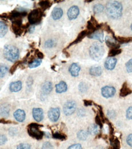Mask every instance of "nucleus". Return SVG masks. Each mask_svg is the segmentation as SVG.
<instances>
[{
  "mask_svg": "<svg viewBox=\"0 0 132 149\" xmlns=\"http://www.w3.org/2000/svg\"><path fill=\"white\" fill-rule=\"evenodd\" d=\"M42 93L45 95H48L52 92L53 90V84L50 81H46L41 86Z\"/></svg>",
  "mask_w": 132,
  "mask_h": 149,
  "instance_id": "obj_14",
  "label": "nucleus"
},
{
  "mask_svg": "<svg viewBox=\"0 0 132 149\" xmlns=\"http://www.w3.org/2000/svg\"><path fill=\"white\" fill-rule=\"evenodd\" d=\"M76 104L75 101L70 100L67 102L63 106V112L65 115L70 116L76 110Z\"/></svg>",
  "mask_w": 132,
  "mask_h": 149,
  "instance_id": "obj_6",
  "label": "nucleus"
},
{
  "mask_svg": "<svg viewBox=\"0 0 132 149\" xmlns=\"http://www.w3.org/2000/svg\"><path fill=\"white\" fill-rule=\"evenodd\" d=\"M89 73L90 75L95 76H101L102 73V69L99 66L92 67L89 70Z\"/></svg>",
  "mask_w": 132,
  "mask_h": 149,
  "instance_id": "obj_20",
  "label": "nucleus"
},
{
  "mask_svg": "<svg viewBox=\"0 0 132 149\" xmlns=\"http://www.w3.org/2000/svg\"><path fill=\"white\" fill-rule=\"evenodd\" d=\"M13 117L19 122H23L26 118L25 112L22 110H17L13 113Z\"/></svg>",
  "mask_w": 132,
  "mask_h": 149,
  "instance_id": "obj_12",
  "label": "nucleus"
},
{
  "mask_svg": "<svg viewBox=\"0 0 132 149\" xmlns=\"http://www.w3.org/2000/svg\"><path fill=\"white\" fill-rule=\"evenodd\" d=\"M102 95L106 98H111L115 96L116 94V89L114 87L106 86L102 89Z\"/></svg>",
  "mask_w": 132,
  "mask_h": 149,
  "instance_id": "obj_8",
  "label": "nucleus"
},
{
  "mask_svg": "<svg viewBox=\"0 0 132 149\" xmlns=\"http://www.w3.org/2000/svg\"><path fill=\"white\" fill-rule=\"evenodd\" d=\"M126 116L129 119H132V106L129 108L127 110Z\"/></svg>",
  "mask_w": 132,
  "mask_h": 149,
  "instance_id": "obj_41",
  "label": "nucleus"
},
{
  "mask_svg": "<svg viewBox=\"0 0 132 149\" xmlns=\"http://www.w3.org/2000/svg\"><path fill=\"white\" fill-rule=\"evenodd\" d=\"M12 122L9 121V120H7L4 119H0V124H12Z\"/></svg>",
  "mask_w": 132,
  "mask_h": 149,
  "instance_id": "obj_46",
  "label": "nucleus"
},
{
  "mask_svg": "<svg viewBox=\"0 0 132 149\" xmlns=\"http://www.w3.org/2000/svg\"><path fill=\"white\" fill-rule=\"evenodd\" d=\"M80 13L79 8L76 6H72L67 11V16L70 20L75 19Z\"/></svg>",
  "mask_w": 132,
  "mask_h": 149,
  "instance_id": "obj_10",
  "label": "nucleus"
},
{
  "mask_svg": "<svg viewBox=\"0 0 132 149\" xmlns=\"http://www.w3.org/2000/svg\"><path fill=\"white\" fill-rule=\"evenodd\" d=\"M16 130L14 129L13 128H11L9 130V134L11 136H13V135H15L16 134Z\"/></svg>",
  "mask_w": 132,
  "mask_h": 149,
  "instance_id": "obj_48",
  "label": "nucleus"
},
{
  "mask_svg": "<svg viewBox=\"0 0 132 149\" xmlns=\"http://www.w3.org/2000/svg\"><path fill=\"white\" fill-rule=\"evenodd\" d=\"M121 49L119 48H115V49H111L110 51H109L108 56L111 57H113V56H115L116 55H119L121 53Z\"/></svg>",
  "mask_w": 132,
  "mask_h": 149,
  "instance_id": "obj_32",
  "label": "nucleus"
},
{
  "mask_svg": "<svg viewBox=\"0 0 132 149\" xmlns=\"http://www.w3.org/2000/svg\"><path fill=\"white\" fill-rule=\"evenodd\" d=\"M9 108L7 105L0 106V115L2 116H7L9 114Z\"/></svg>",
  "mask_w": 132,
  "mask_h": 149,
  "instance_id": "obj_25",
  "label": "nucleus"
},
{
  "mask_svg": "<svg viewBox=\"0 0 132 149\" xmlns=\"http://www.w3.org/2000/svg\"><path fill=\"white\" fill-rule=\"evenodd\" d=\"M84 105L88 106H91L92 104V102L90 101V100H84Z\"/></svg>",
  "mask_w": 132,
  "mask_h": 149,
  "instance_id": "obj_47",
  "label": "nucleus"
},
{
  "mask_svg": "<svg viewBox=\"0 0 132 149\" xmlns=\"http://www.w3.org/2000/svg\"><path fill=\"white\" fill-rule=\"evenodd\" d=\"M117 64V59L115 57H110L105 62V69L109 70H111L115 69V67Z\"/></svg>",
  "mask_w": 132,
  "mask_h": 149,
  "instance_id": "obj_13",
  "label": "nucleus"
},
{
  "mask_svg": "<svg viewBox=\"0 0 132 149\" xmlns=\"http://www.w3.org/2000/svg\"><path fill=\"white\" fill-rule=\"evenodd\" d=\"M67 85L64 81H60V83L56 85V92L58 94L65 92L67 91Z\"/></svg>",
  "mask_w": 132,
  "mask_h": 149,
  "instance_id": "obj_18",
  "label": "nucleus"
},
{
  "mask_svg": "<svg viewBox=\"0 0 132 149\" xmlns=\"http://www.w3.org/2000/svg\"><path fill=\"white\" fill-rule=\"evenodd\" d=\"M106 11L109 17L113 19H119L122 15V6L121 3L116 1H109L107 4Z\"/></svg>",
  "mask_w": 132,
  "mask_h": 149,
  "instance_id": "obj_1",
  "label": "nucleus"
},
{
  "mask_svg": "<svg viewBox=\"0 0 132 149\" xmlns=\"http://www.w3.org/2000/svg\"><path fill=\"white\" fill-rule=\"evenodd\" d=\"M39 5L43 11H45L50 7L51 3L49 1H41L39 3Z\"/></svg>",
  "mask_w": 132,
  "mask_h": 149,
  "instance_id": "obj_28",
  "label": "nucleus"
},
{
  "mask_svg": "<svg viewBox=\"0 0 132 149\" xmlns=\"http://www.w3.org/2000/svg\"><path fill=\"white\" fill-rule=\"evenodd\" d=\"M88 133L85 132L84 130H80L77 133V138L81 141H84L88 138Z\"/></svg>",
  "mask_w": 132,
  "mask_h": 149,
  "instance_id": "obj_27",
  "label": "nucleus"
},
{
  "mask_svg": "<svg viewBox=\"0 0 132 149\" xmlns=\"http://www.w3.org/2000/svg\"><path fill=\"white\" fill-rule=\"evenodd\" d=\"M127 143L129 146L132 147V134H129L127 138Z\"/></svg>",
  "mask_w": 132,
  "mask_h": 149,
  "instance_id": "obj_44",
  "label": "nucleus"
},
{
  "mask_svg": "<svg viewBox=\"0 0 132 149\" xmlns=\"http://www.w3.org/2000/svg\"><path fill=\"white\" fill-rule=\"evenodd\" d=\"M67 149H82V146L80 144H75L69 146Z\"/></svg>",
  "mask_w": 132,
  "mask_h": 149,
  "instance_id": "obj_42",
  "label": "nucleus"
},
{
  "mask_svg": "<svg viewBox=\"0 0 132 149\" xmlns=\"http://www.w3.org/2000/svg\"><path fill=\"white\" fill-rule=\"evenodd\" d=\"M9 69L8 67L5 65H0V79L3 78L7 73Z\"/></svg>",
  "mask_w": 132,
  "mask_h": 149,
  "instance_id": "obj_30",
  "label": "nucleus"
},
{
  "mask_svg": "<svg viewBox=\"0 0 132 149\" xmlns=\"http://www.w3.org/2000/svg\"><path fill=\"white\" fill-rule=\"evenodd\" d=\"M36 56H38V59H43L44 57V54L42 52L39 51V50L36 51Z\"/></svg>",
  "mask_w": 132,
  "mask_h": 149,
  "instance_id": "obj_45",
  "label": "nucleus"
},
{
  "mask_svg": "<svg viewBox=\"0 0 132 149\" xmlns=\"http://www.w3.org/2000/svg\"><path fill=\"white\" fill-rule=\"evenodd\" d=\"M21 63H22L21 61H17L15 64L12 65V67H11L9 70L11 74H13V73H14V72L16 71V70L17 69L18 67H19L21 64Z\"/></svg>",
  "mask_w": 132,
  "mask_h": 149,
  "instance_id": "obj_34",
  "label": "nucleus"
},
{
  "mask_svg": "<svg viewBox=\"0 0 132 149\" xmlns=\"http://www.w3.org/2000/svg\"><path fill=\"white\" fill-rule=\"evenodd\" d=\"M131 30H132V24H131Z\"/></svg>",
  "mask_w": 132,
  "mask_h": 149,
  "instance_id": "obj_51",
  "label": "nucleus"
},
{
  "mask_svg": "<svg viewBox=\"0 0 132 149\" xmlns=\"http://www.w3.org/2000/svg\"><path fill=\"white\" fill-rule=\"evenodd\" d=\"M41 63H42V60L39 59H34L33 61H32L31 62L29 63L28 64V67L30 69H33V68H36V67H38V66H39Z\"/></svg>",
  "mask_w": 132,
  "mask_h": 149,
  "instance_id": "obj_26",
  "label": "nucleus"
},
{
  "mask_svg": "<svg viewBox=\"0 0 132 149\" xmlns=\"http://www.w3.org/2000/svg\"><path fill=\"white\" fill-rule=\"evenodd\" d=\"M42 149H53V146L50 142H45L43 144Z\"/></svg>",
  "mask_w": 132,
  "mask_h": 149,
  "instance_id": "obj_39",
  "label": "nucleus"
},
{
  "mask_svg": "<svg viewBox=\"0 0 132 149\" xmlns=\"http://www.w3.org/2000/svg\"><path fill=\"white\" fill-rule=\"evenodd\" d=\"M44 135L45 136H46L47 138H50V133H46V132H44Z\"/></svg>",
  "mask_w": 132,
  "mask_h": 149,
  "instance_id": "obj_50",
  "label": "nucleus"
},
{
  "mask_svg": "<svg viewBox=\"0 0 132 149\" xmlns=\"http://www.w3.org/2000/svg\"><path fill=\"white\" fill-rule=\"evenodd\" d=\"M63 15V11L60 7H55L53 9L52 12V16L53 19L54 20H58L60 19Z\"/></svg>",
  "mask_w": 132,
  "mask_h": 149,
  "instance_id": "obj_17",
  "label": "nucleus"
},
{
  "mask_svg": "<svg viewBox=\"0 0 132 149\" xmlns=\"http://www.w3.org/2000/svg\"><path fill=\"white\" fill-rule=\"evenodd\" d=\"M17 149H31V146L29 144H20Z\"/></svg>",
  "mask_w": 132,
  "mask_h": 149,
  "instance_id": "obj_38",
  "label": "nucleus"
},
{
  "mask_svg": "<svg viewBox=\"0 0 132 149\" xmlns=\"http://www.w3.org/2000/svg\"><path fill=\"white\" fill-rule=\"evenodd\" d=\"M106 43L107 45V46L110 47L111 49H115V48H119V45H117L115 40H113V39L111 38L110 37H107L105 39Z\"/></svg>",
  "mask_w": 132,
  "mask_h": 149,
  "instance_id": "obj_21",
  "label": "nucleus"
},
{
  "mask_svg": "<svg viewBox=\"0 0 132 149\" xmlns=\"http://www.w3.org/2000/svg\"><path fill=\"white\" fill-rule=\"evenodd\" d=\"M43 17V12L40 9H36L28 14V21L31 25H36L40 23Z\"/></svg>",
  "mask_w": 132,
  "mask_h": 149,
  "instance_id": "obj_5",
  "label": "nucleus"
},
{
  "mask_svg": "<svg viewBox=\"0 0 132 149\" xmlns=\"http://www.w3.org/2000/svg\"><path fill=\"white\" fill-rule=\"evenodd\" d=\"M104 10V7L101 4H97L93 7V11L95 13H100Z\"/></svg>",
  "mask_w": 132,
  "mask_h": 149,
  "instance_id": "obj_31",
  "label": "nucleus"
},
{
  "mask_svg": "<svg viewBox=\"0 0 132 149\" xmlns=\"http://www.w3.org/2000/svg\"><path fill=\"white\" fill-rule=\"evenodd\" d=\"M132 91L129 88L128 86V84L127 83H124V84L122 85V89H121L120 91V96L121 97H126L127 96H129L130 94H131Z\"/></svg>",
  "mask_w": 132,
  "mask_h": 149,
  "instance_id": "obj_19",
  "label": "nucleus"
},
{
  "mask_svg": "<svg viewBox=\"0 0 132 149\" xmlns=\"http://www.w3.org/2000/svg\"><path fill=\"white\" fill-rule=\"evenodd\" d=\"M3 55L6 60L11 62H15L19 57V49L12 45H6L4 47Z\"/></svg>",
  "mask_w": 132,
  "mask_h": 149,
  "instance_id": "obj_2",
  "label": "nucleus"
},
{
  "mask_svg": "<svg viewBox=\"0 0 132 149\" xmlns=\"http://www.w3.org/2000/svg\"><path fill=\"white\" fill-rule=\"evenodd\" d=\"M105 54L104 47L98 42L94 43L89 48V55L92 59L98 61L101 59Z\"/></svg>",
  "mask_w": 132,
  "mask_h": 149,
  "instance_id": "obj_3",
  "label": "nucleus"
},
{
  "mask_svg": "<svg viewBox=\"0 0 132 149\" xmlns=\"http://www.w3.org/2000/svg\"><path fill=\"white\" fill-rule=\"evenodd\" d=\"M88 34H89V33H88V31L87 30H84V31H81V32L78 34V37H77V38L74 40V42H73L70 45H69V47L71 46L72 45L76 44V43H78V42H81V40H83V39L85 37V36L88 35Z\"/></svg>",
  "mask_w": 132,
  "mask_h": 149,
  "instance_id": "obj_22",
  "label": "nucleus"
},
{
  "mask_svg": "<svg viewBox=\"0 0 132 149\" xmlns=\"http://www.w3.org/2000/svg\"><path fill=\"white\" fill-rule=\"evenodd\" d=\"M49 119L53 122H56L60 117V110L58 108H52L48 112Z\"/></svg>",
  "mask_w": 132,
  "mask_h": 149,
  "instance_id": "obj_7",
  "label": "nucleus"
},
{
  "mask_svg": "<svg viewBox=\"0 0 132 149\" xmlns=\"http://www.w3.org/2000/svg\"><path fill=\"white\" fill-rule=\"evenodd\" d=\"M116 40L120 43H125L132 42L131 37H117L116 38Z\"/></svg>",
  "mask_w": 132,
  "mask_h": 149,
  "instance_id": "obj_29",
  "label": "nucleus"
},
{
  "mask_svg": "<svg viewBox=\"0 0 132 149\" xmlns=\"http://www.w3.org/2000/svg\"><path fill=\"white\" fill-rule=\"evenodd\" d=\"M95 122H96V124L98 126H100V127H102V121L101 120V118L100 117V116H97L95 117Z\"/></svg>",
  "mask_w": 132,
  "mask_h": 149,
  "instance_id": "obj_43",
  "label": "nucleus"
},
{
  "mask_svg": "<svg viewBox=\"0 0 132 149\" xmlns=\"http://www.w3.org/2000/svg\"><path fill=\"white\" fill-rule=\"evenodd\" d=\"M99 132V127L97 125L92 124L90 125L88 129V133L89 134L95 135L97 134Z\"/></svg>",
  "mask_w": 132,
  "mask_h": 149,
  "instance_id": "obj_23",
  "label": "nucleus"
},
{
  "mask_svg": "<svg viewBox=\"0 0 132 149\" xmlns=\"http://www.w3.org/2000/svg\"><path fill=\"white\" fill-rule=\"evenodd\" d=\"M33 118L38 122H40L44 119V111L42 108H35L33 110Z\"/></svg>",
  "mask_w": 132,
  "mask_h": 149,
  "instance_id": "obj_9",
  "label": "nucleus"
},
{
  "mask_svg": "<svg viewBox=\"0 0 132 149\" xmlns=\"http://www.w3.org/2000/svg\"><path fill=\"white\" fill-rule=\"evenodd\" d=\"M53 138L59 140H65L67 137L64 134H61L60 133L56 132L53 134Z\"/></svg>",
  "mask_w": 132,
  "mask_h": 149,
  "instance_id": "obj_33",
  "label": "nucleus"
},
{
  "mask_svg": "<svg viewBox=\"0 0 132 149\" xmlns=\"http://www.w3.org/2000/svg\"><path fill=\"white\" fill-rule=\"evenodd\" d=\"M7 32V26L4 22L0 21V37H3Z\"/></svg>",
  "mask_w": 132,
  "mask_h": 149,
  "instance_id": "obj_24",
  "label": "nucleus"
},
{
  "mask_svg": "<svg viewBox=\"0 0 132 149\" xmlns=\"http://www.w3.org/2000/svg\"><path fill=\"white\" fill-rule=\"evenodd\" d=\"M35 30V25H33V26H31L29 27L28 28V31L29 33H33Z\"/></svg>",
  "mask_w": 132,
  "mask_h": 149,
  "instance_id": "obj_49",
  "label": "nucleus"
},
{
  "mask_svg": "<svg viewBox=\"0 0 132 149\" xmlns=\"http://www.w3.org/2000/svg\"><path fill=\"white\" fill-rule=\"evenodd\" d=\"M55 45V42L53 40H48L45 42V48H52Z\"/></svg>",
  "mask_w": 132,
  "mask_h": 149,
  "instance_id": "obj_36",
  "label": "nucleus"
},
{
  "mask_svg": "<svg viewBox=\"0 0 132 149\" xmlns=\"http://www.w3.org/2000/svg\"><path fill=\"white\" fill-rule=\"evenodd\" d=\"M22 88V83L20 81H17L12 82L9 85V90L13 92H17L20 91Z\"/></svg>",
  "mask_w": 132,
  "mask_h": 149,
  "instance_id": "obj_15",
  "label": "nucleus"
},
{
  "mask_svg": "<svg viewBox=\"0 0 132 149\" xmlns=\"http://www.w3.org/2000/svg\"><path fill=\"white\" fill-rule=\"evenodd\" d=\"M7 141V137L4 134H0V146L4 145Z\"/></svg>",
  "mask_w": 132,
  "mask_h": 149,
  "instance_id": "obj_40",
  "label": "nucleus"
},
{
  "mask_svg": "<svg viewBox=\"0 0 132 149\" xmlns=\"http://www.w3.org/2000/svg\"><path fill=\"white\" fill-rule=\"evenodd\" d=\"M126 69L129 73H132V59L126 63Z\"/></svg>",
  "mask_w": 132,
  "mask_h": 149,
  "instance_id": "obj_37",
  "label": "nucleus"
},
{
  "mask_svg": "<svg viewBox=\"0 0 132 149\" xmlns=\"http://www.w3.org/2000/svg\"><path fill=\"white\" fill-rule=\"evenodd\" d=\"M88 88V85L86 84L85 83H84V82L80 83V84H79V87H78L80 91L81 92H86V91H87Z\"/></svg>",
  "mask_w": 132,
  "mask_h": 149,
  "instance_id": "obj_35",
  "label": "nucleus"
},
{
  "mask_svg": "<svg viewBox=\"0 0 132 149\" xmlns=\"http://www.w3.org/2000/svg\"><path fill=\"white\" fill-rule=\"evenodd\" d=\"M69 70L72 76L76 77V76H78L79 75V72L80 71V67L78 64H77L76 63H73L72 64L70 65Z\"/></svg>",
  "mask_w": 132,
  "mask_h": 149,
  "instance_id": "obj_16",
  "label": "nucleus"
},
{
  "mask_svg": "<svg viewBox=\"0 0 132 149\" xmlns=\"http://www.w3.org/2000/svg\"><path fill=\"white\" fill-rule=\"evenodd\" d=\"M40 126L41 125L36 123L29 124L28 126V133L29 136L37 140L42 139L44 136V132L40 130Z\"/></svg>",
  "mask_w": 132,
  "mask_h": 149,
  "instance_id": "obj_4",
  "label": "nucleus"
},
{
  "mask_svg": "<svg viewBox=\"0 0 132 149\" xmlns=\"http://www.w3.org/2000/svg\"><path fill=\"white\" fill-rule=\"evenodd\" d=\"M103 37H104V33L101 30H97L93 33L90 34L88 35V37L90 39H96L100 42H103Z\"/></svg>",
  "mask_w": 132,
  "mask_h": 149,
  "instance_id": "obj_11",
  "label": "nucleus"
}]
</instances>
